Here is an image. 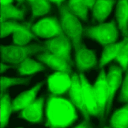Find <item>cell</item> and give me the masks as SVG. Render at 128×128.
<instances>
[{"instance_id": "1f68e13d", "label": "cell", "mask_w": 128, "mask_h": 128, "mask_svg": "<svg viewBox=\"0 0 128 128\" xmlns=\"http://www.w3.org/2000/svg\"><path fill=\"white\" fill-rule=\"evenodd\" d=\"M14 0H0L1 5H8L11 4L13 2Z\"/></svg>"}, {"instance_id": "3957f363", "label": "cell", "mask_w": 128, "mask_h": 128, "mask_svg": "<svg viewBox=\"0 0 128 128\" xmlns=\"http://www.w3.org/2000/svg\"><path fill=\"white\" fill-rule=\"evenodd\" d=\"M32 26L30 22L20 24L16 20H8L0 24V37L6 36L12 33L15 46H25L36 37L32 32Z\"/></svg>"}, {"instance_id": "ac0fdd59", "label": "cell", "mask_w": 128, "mask_h": 128, "mask_svg": "<svg viewBox=\"0 0 128 128\" xmlns=\"http://www.w3.org/2000/svg\"><path fill=\"white\" fill-rule=\"evenodd\" d=\"M116 16L124 38H128V0H118Z\"/></svg>"}, {"instance_id": "7402d4cb", "label": "cell", "mask_w": 128, "mask_h": 128, "mask_svg": "<svg viewBox=\"0 0 128 128\" xmlns=\"http://www.w3.org/2000/svg\"><path fill=\"white\" fill-rule=\"evenodd\" d=\"M12 104L8 94H0V128H4L8 124L12 113Z\"/></svg>"}, {"instance_id": "d4e9b609", "label": "cell", "mask_w": 128, "mask_h": 128, "mask_svg": "<svg viewBox=\"0 0 128 128\" xmlns=\"http://www.w3.org/2000/svg\"><path fill=\"white\" fill-rule=\"evenodd\" d=\"M68 6L78 17L84 20H86L88 8L82 0H70Z\"/></svg>"}, {"instance_id": "4316f807", "label": "cell", "mask_w": 128, "mask_h": 128, "mask_svg": "<svg viewBox=\"0 0 128 128\" xmlns=\"http://www.w3.org/2000/svg\"><path fill=\"white\" fill-rule=\"evenodd\" d=\"M24 82V80L20 78H10L6 77L0 78V94H4L6 89L12 85Z\"/></svg>"}, {"instance_id": "484cf974", "label": "cell", "mask_w": 128, "mask_h": 128, "mask_svg": "<svg viewBox=\"0 0 128 128\" xmlns=\"http://www.w3.org/2000/svg\"><path fill=\"white\" fill-rule=\"evenodd\" d=\"M123 42L124 44L114 60L120 64L123 72H126L128 70V38L124 37Z\"/></svg>"}, {"instance_id": "ffe728a7", "label": "cell", "mask_w": 128, "mask_h": 128, "mask_svg": "<svg viewBox=\"0 0 128 128\" xmlns=\"http://www.w3.org/2000/svg\"><path fill=\"white\" fill-rule=\"evenodd\" d=\"M110 124L112 128H128V103L114 112Z\"/></svg>"}, {"instance_id": "44dd1931", "label": "cell", "mask_w": 128, "mask_h": 128, "mask_svg": "<svg viewBox=\"0 0 128 128\" xmlns=\"http://www.w3.org/2000/svg\"><path fill=\"white\" fill-rule=\"evenodd\" d=\"M123 44L124 42L122 41L120 42L110 44L104 46L100 61V68H102L106 64L111 62L112 60H114Z\"/></svg>"}, {"instance_id": "2e32d148", "label": "cell", "mask_w": 128, "mask_h": 128, "mask_svg": "<svg viewBox=\"0 0 128 128\" xmlns=\"http://www.w3.org/2000/svg\"><path fill=\"white\" fill-rule=\"evenodd\" d=\"M41 86V84H38L31 90L23 92L20 94L12 102V112L22 110L32 104L36 100L37 92L40 89Z\"/></svg>"}, {"instance_id": "e0dca14e", "label": "cell", "mask_w": 128, "mask_h": 128, "mask_svg": "<svg viewBox=\"0 0 128 128\" xmlns=\"http://www.w3.org/2000/svg\"><path fill=\"white\" fill-rule=\"evenodd\" d=\"M114 3V0H96L92 10L94 17L100 24L103 23L110 14Z\"/></svg>"}, {"instance_id": "836d02e7", "label": "cell", "mask_w": 128, "mask_h": 128, "mask_svg": "<svg viewBox=\"0 0 128 128\" xmlns=\"http://www.w3.org/2000/svg\"><path fill=\"white\" fill-rule=\"evenodd\" d=\"M18 2H19V3H18V5H19V4H21L22 3L24 2V1H26V0H16Z\"/></svg>"}, {"instance_id": "83f0119b", "label": "cell", "mask_w": 128, "mask_h": 128, "mask_svg": "<svg viewBox=\"0 0 128 128\" xmlns=\"http://www.w3.org/2000/svg\"><path fill=\"white\" fill-rule=\"evenodd\" d=\"M126 72V76L124 80L121 90L120 100L128 103V70Z\"/></svg>"}, {"instance_id": "5b68a950", "label": "cell", "mask_w": 128, "mask_h": 128, "mask_svg": "<svg viewBox=\"0 0 128 128\" xmlns=\"http://www.w3.org/2000/svg\"><path fill=\"white\" fill-rule=\"evenodd\" d=\"M44 51L46 52V48L39 46H12L6 47L0 46L2 57V59L8 62L14 64H20L28 54L35 53L38 51Z\"/></svg>"}, {"instance_id": "f1b7e54d", "label": "cell", "mask_w": 128, "mask_h": 128, "mask_svg": "<svg viewBox=\"0 0 128 128\" xmlns=\"http://www.w3.org/2000/svg\"><path fill=\"white\" fill-rule=\"evenodd\" d=\"M96 0H82L84 4L88 8L92 10Z\"/></svg>"}, {"instance_id": "d6986e66", "label": "cell", "mask_w": 128, "mask_h": 128, "mask_svg": "<svg viewBox=\"0 0 128 128\" xmlns=\"http://www.w3.org/2000/svg\"><path fill=\"white\" fill-rule=\"evenodd\" d=\"M24 14V8L20 10L14 7L12 4L8 5L0 4V24L7 22L8 19L22 20Z\"/></svg>"}, {"instance_id": "52a82bcc", "label": "cell", "mask_w": 128, "mask_h": 128, "mask_svg": "<svg viewBox=\"0 0 128 128\" xmlns=\"http://www.w3.org/2000/svg\"><path fill=\"white\" fill-rule=\"evenodd\" d=\"M72 74L56 71L50 75L48 78V90L50 94L57 96L68 94L72 84Z\"/></svg>"}, {"instance_id": "7a4b0ae2", "label": "cell", "mask_w": 128, "mask_h": 128, "mask_svg": "<svg viewBox=\"0 0 128 128\" xmlns=\"http://www.w3.org/2000/svg\"><path fill=\"white\" fill-rule=\"evenodd\" d=\"M61 14L60 24L64 34L72 40L75 50L82 46L80 39L83 28L78 16L72 11L68 6L59 7Z\"/></svg>"}, {"instance_id": "ba28073f", "label": "cell", "mask_w": 128, "mask_h": 128, "mask_svg": "<svg viewBox=\"0 0 128 128\" xmlns=\"http://www.w3.org/2000/svg\"><path fill=\"white\" fill-rule=\"evenodd\" d=\"M44 48L46 50V52L72 62L70 56L72 44L70 40L64 34L47 41Z\"/></svg>"}, {"instance_id": "277c9868", "label": "cell", "mask_w": 128, "mask_h": 128, "mask_svg": "<svg viewBox=\"0 0 128 128\" xmlns=\"http://www.w3.org/2000/svg\"><path fill=\"white\" fill-rule=\"evenodd\" d=\"M86 34L97 40L104 47L116 43L118 38V31L114 21L108 24H100L98 26L90 28L86 30Z\"/></svg>"}, {"instance_id": "d6a6232c", "label": "cell", "mask_w": 128, "mask_h": 128, "mask_svg": "<svg viewBox=\"0 0 128 128\" xmlns=\"http://www.w3.org/2000/svg\"><path fill=\"white\" fill-rule=\"evenodd\" d=\"M8 68L9 66L4 65L2 63H0V73H2V72H4L6 69Z\"/></svg>"}, {"instance_id": "cb8c5ba5", "label": "cell", "mask_w": 128, "mask_h": 128, "mask_svg": "<svg viewBox=\"0 0 128 128\" xmlns=\"http://www.w3.org/2000/svg\"><path fill=\"white\" fill-rule=\"evenodd\" d=\"M32 6V18L42 16L47 14L51 8L50 2L48 0H26Z\"/></svg>"}, {"instance_id": "9a60e30c", "label": "cell", "mask_w": 128, "mask_h": 128, "mask_svg": "<svg viewBox=\"0 0 128 128\" xmlns=\"http://www.w3.org/2000/svg\"><path fill=\"white\" fill-rule=\"evenodd\" d=\"M76 61L80 73L95 66L97 63L96 56L92 50L82 46L76 50Z\"/></svg>"}, {"instance_id": "8992f818", "label": "cell", "mask_w": 128, "mask_h": 128, "mask_svg": "<svg viewBox=\"0 0 128 128\" xmlns=\"http://www.w3.org/2000/svg\"><path fill=\"white\" fill-rule=\"evenodd\" d=\"M32 32L38 36L50 39L64 34L60 22L55 18L46 17L32 26Z\"/></svg>"}, {"instance_id": "603a6c76", "label": "cell", "mask_w": 128, "mask_h": 128, "mask_svg": "<svg viewBox=\"0 0 128 128\" xmlns=\"http://www.w3.org/2000/svg\"><path fill=\"white\" fill-rule=\"evenodd\" d=\"M44 68L42 64L27 58L18 66V71L21 75H30L42 71Z\"/></svg>"}, {"instance_id": "e575fe53", "label": "cell", "mask_w": 128, "mask_h": 128, "mask_svg": "<svg viewBox=\"0 0 128 128\" xmlns=\"http://www.w3.org/2000/svg\"><path fill=\"white\" fill-rule=\"evenodd\" d=\"M104 128H112L110 126V127H107V126H106V127H104Z\"/></svg>"}, {"instance_id": "4dcf8cb0", "label": "cell", "mask_w": 128, "mask_h": 128, "mask_svg": "<svg viewBox=\"0 0 128 128\" xmlns=\"http://www.w3.org/2000/svg\"><path fill=\"white\" fill-rule=\"evenodd\" d=\"M50 2L54 3L56 4L58 6L59 8L60 6H62V3L65 0H48Z\"/></svg>"}, {"instance_id": "7c38bea8", "label": "cell", "mask_w": 128, "mask_h": 128, "mask_svg": "<svg viewBox=\"0 0 128 128\" xmlns=\"http://www.w3.org/2000/svg\"><path fill=\"white\" fill-rule=\"evenodd\" d=\"M38 59L56 72L70 75L73 74L71 70V66L73 64L72 62H68L48 52H44V54L39 56Z\"/></svg>"}, {"instance_id": "5bb4252c", "label": "cell", "mask_w": 128, "mask_h": 128, "mask_svg": "<svg viewBox=\"0 0 128 128\" xmlns=\"http://www.w3.org/2000/svg\"><path fill=\"white\" fill-rule=\"evenodd\" d=\"M106 76L104 70L102 68L94 86H92L100 106L102 118H104V113L106 108L107 88Z\"/></svg>"}, {"instance_id": "9c48e42d", "label": "cell", "mask_w": 128, "mask_h": 128, "mask_svg": "<svg viewBox=\"0 0 128 128\" xmlns=\"http://www.w3.org/2000/svg\"><path fill=\"white\" fill-rule=\"evenodd\" d=\"M72 81V86L68 92L69 98L76 108L82 114L85 120H89L90 116L84 103L80 76L76 74H73Z\"/></svg>"}, {"instance_id": "6da1fadb", "label": "cell", "mask_w": 128, "mask_h": 128, "mask_svg": "<svg viewBox=\"0 0 128 128\" xmlns=\"http://www.w3.org/2000/svg\"><path fill=\"white\" fill-rule=\"evenodd\" d=\"M45 126L66 128L78 118L76 108L70 98L50 94L46 104Z\"/></svg>"}, {"instance_id": "30bf717a", "label": "cell", "mask_w": 128, "mask_h": 128, "mask_svg": "<svg viewBox=\"0 0 128 128\" xmlns=\"http://www.w3.org/2000/svg\"><path fill=\"white\" fill-rule=\"evenodd\" d=\"M122 70L120 66H113L110 68L108 74L106 76L107 88L106 110L107 113L109 112L115 93L122 83Z\"/></svg>"}, {"instance_id": "8fae6325", "label": "cell", "mask_w": 128, "mask_h": 128, "mask_svg": "<svg viewBox=\"0 0 128 128\" xmlns=\"http://www.w3.org/2000/svg\"><path fill=\"white\" fill-rule=\"evenodd\" d=\"M79 76L83 91L84 103L89 115L103 118L95 94L92 89V86L90 84L82 73H80Z\"/></svg>"}, {"instance_id": "f546056e", "label": "cell", "mask_w": 128, "mask_h": 128, "mask_svg": "<svg viewBox=\"0 0 128 128\" xmlns=\"http://www.w3.org/2000/svg\"><path fill=\"white\" fill-rule=\"evenodd\" d=\"M74 128H90L88 125V120H84L82 124L74 127Z\"/></svg>"}, {"instance_id": "4fadbf2b", "label": "cell", "mask_w": 128, "mask_h": 128, "mask_svg": "<svg viewBox=\"0 0 128 128\" xmlns=\"http://www.w3.org/2000/svg\"><path fill=\"white\" fill-rule=\"evenodd\" d=\"M44 98H40L30 105L21 110L20 118L32 123H39L42 120Z\"/></svg>"}]
</instances>
